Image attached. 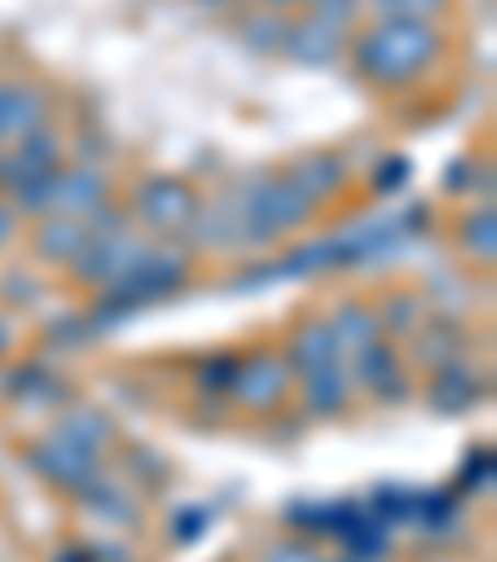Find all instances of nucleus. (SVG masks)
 <instances>
[{
	"mask_svg": "<svg viewBox=\"0 0 497 562\" xmlns=\"http://www.w3.org/2000/svg\"><path fill=\"white\" fill-rule=\"evenodd\" d=\"M314 11L324 15V21H349V15L359 11V0H314Z\"/></svg>",
	"mask_w": 497,
	"mask_h": 562,
	"instance_id": "nucleus-1",
	"label": "nucleus"
},
{
	"mask_svg": "<svg viewBox=\"0 0 497 562\" xmlns=\"http://www.w3.org/2000/svg\"><path fill=\"white\" fill-rule=\"evenodd\" d=\"M383 11H398V15H423V11H438L443 0H379Z\"/></svg>",
	"mask_w": 497,
	"mask_h": 562,
	"instance_id": "nucleus-2",
	"label": "nucleus"
},
{
	"mask_svg": "<svg viewBox=\"0 0 497 562\" xmlns=\"http://www.w3.org/2000/svg\"><path fill=\"white\" fill-rule=\"evenodd\" d=\"M204 5H229V0H204Z\"/></svg>",
	"mask_w": 497,
	"mask_h": 562,
	"instance_id": "nucleus-3",
	"label": "nucleus"
},
{
	"mask_svg": "<svg viewBox=\"0 0 497 562\" xmlns=\"http://www.w3.org/2000/svg\"><path fill=\"white\" fill-rule=\"evenodd\" d=\"M269 5H289V0H269Z\"/></svg>",
	"mask_w": 497,
	"mask_h": 562,
	"instance_id": "nucleus-4",
	"label": "nucleus"
}]
</instances>
